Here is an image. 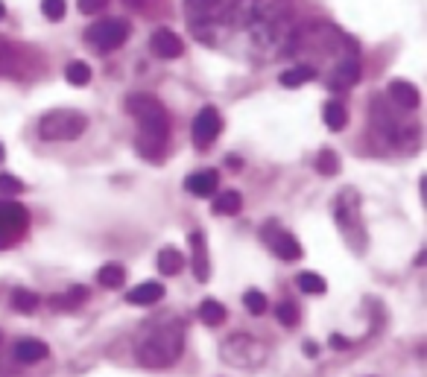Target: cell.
<instances>
[{
	"mask_svg": "<svg viewBox=\"0 0 427 377\" xmlns=\"http://www.w3.org/2000/svg\"><path fill=\"white\" fill-rule=\"evenodd\" d=\"M138 363L147 369H167L185 351V325L176 316H159L138 336Z\"/></svg>",
	"mask_w": 427,
	"mask_h": 377,
	"instance_id": "obj_1",
	"label": "cell"
},
{
	"mask_svg": "<svg viewBox=\"0 0 427 377\" xmlns=\"http://www.w3.org/2000/svg\"><path fill=\"white\" fill-rule=\"evenodd\" d=\"M126 111L138 120V149L149 161H161L170 141V114L152 94H132Z\"/></svg>",
	"mask_w": 427,
	"mask_h": 377,
	"instance_id": "obj_2",
	"label": "cell"
},
{
	"mask_svg": "<svg viewBox=\"0 0 427 377\" xmlns=\"http://www.w3.org/2000/svg\"><path fill=\"white\" fill-rule=\"evenodd\" d=\"M404 111L407 109H398L390 100H380V97L372 100L369 117H372V132L380 144L392 147V149H416L419 126H416V120H404Z\"/></svg>",
	"mask_w": 427,
	"mask_h": 377,
	"instance_id": "obj_3",
	"label": "cell"
},
{
	"mask_svg": "<svg viewBox=\"0 0 427 377\" xmlns=\"http://www.w3.org/2000/svg\"><path fill=\"white\" fill-rule=\"evenodd\" d=\"M220 360L231 369L252 371V369H261L266 363V348H264V342H258L255 336H249V333H231L220 345Z\"/></svg>",
	"mask_w": 427,
	"mask_h": 377,
	"instance_id": "obj_4",
	"label": "cell"
},
{
	"mask_svg": "<svg viewBox=\"0 0 427 377\" xmlns=\"http://www.w3.org/2000/svg\"><path fill=\"white\" fill-rule=\"evenodd\" d=\"M85 129H88V117L76 109H53L38 120V135L44 141H56V144L76 141Z\"/></svg>",
	"mask_w": 427,
	"mask_h": 377,
	"instance_id": "obj_5",
	"label": "cell"
},
{
	"mask_svg": "<svg viewBox=\"0 0 427 377\" xmlns=\"http://www.w3.org/2000/svg\"><path fill=\"white\" fill-rule=\"evenodd\" d=\"M237 0H185L187 6V21L197 32L205 30H220L231 21Z\"/></svg>",
	"mask_w": 427,
	"mask_h": 377,
	"instance_id": "obj_6",
	"label": "cell"
},
{
	"mask_svg": "<svg viewBox=\"0 0 427 377\" xmlns=\"http://www.w3.org/2000/svg\"><path fill=\"white\" fill-rule=\"evenodd\" d=\"M334 220H337L340 231L348 237V243L363 252V246H366V231H363V223H360V196H357L352 187H345V190L337 196V202H334Z\"/></svg>",
	"mask_w": 427,
	"mask_h": 377,
	"instance_id": "obj_7",
	"label": "cell"
},
{
	"mask_svg": "<svg viewBox=\"0 0 427 377\" xmlns=\"http://www.w3.org/2000/svg\"><path fill=\"white\" fill-rule=\"evenodd\" d=\"M126 38H129V24L123 18H103V21H97L85 30V42L100 53L118 50Z\"/></svg>",
	"mask_w": 427,
	"mask_h": 377,
	"instance_id": "obj_8",
	"label": "cell"
},
{
	"mask_svg": "<svg viewBox=\"0 0 427 377\" xmlns=\"http://www.w3.org/2000/svg\"><path fill=\"white\" fill-rule=\"evenodd\" d=\"M30 225V214L18 202H0V249L12 246Z\"/></svg>",
	"mask_w": 427,
	"mask_h": 377,
	"instance_id": "obj_9",
	"label": "cell"
},
{
	"mask_svg": "<svg viewBox=\"0 0 427 377\" xmlns=\"http://www.w3.org/2000/svg\"><path fill=\"white\" fill-rule=\"evenodd\" d=\"M223 132V114L214 109V106H205L197 117H193V144H197L199 149H205L211 141H217V135Z\"/></svg>",
	"mask_w": 427,
	"mask_h": 377,
	"instance_id": "obj_10",
	"label": "cell"
},
{
	"mask_svg": "<svg viewBox=\"0 0 427 377\" xmlns=\"http://www.w3.org/2000/svg\"><path fill=\"white\" fill-rule=\"evenodd\" d=\"M187 246H190V269L197 281H208L211 278V261H208V243H205V234L197 228L187 234Z\"/></svg>",
	"mask_w": 427,
	"mask_h": 377,
	"instance_id": "obj_11",
	"label": "cell"
},
{
	"mask_svg": "<svg viewBox=\"0 0 427 377\" xmlns=\"http://www.w3.org/2000/svg\"><path fill=\"white\" fill-rule=\"evenodd\" d=\"M264 237H266V246L273 249L276 257H281V261H299V257H302V246H299V240L290 231H281L276 225H269Z\"/></svg>",
	"mask_w": 427,
	"mask_h": 377,
	"instance_id": "obj_12",
	"label": "cell"
},
{
	"mask_svg": "<svg viewBox=\"0 0 427 377\" xmlns=\"http://www.w3.org/2000/svg\"><path fill=\"white\" fill-rule=\"evenodd\" d=\"M357 79H360V62H357V56H342L340 62L334 65L328 85H331L334 91H348L352 85H357Z\"/></svg>",
	"mask_w": 427,
	"mask_h": 377,
	"instance_id": "obj_13",
	"label": "cell"
},
{
	"mask_svg": "<svg viewBox=\"0 0 427 377\" xmlns=\"http://www.w3.org/2000/svg\"><path fill=\"white\" fill-rule=\"evenodd\" d=\"M149 50L159 58H179L185 53V44L173 30H155L149 38Z\"/></svg>",
	"mask_w": 427,
	"mask_h": 377,
	"instance_id": "obj_14",
	"label": "cell"
},
{
	"mask_svg": "<svg viewBox=\"0 0 427 377\" xmlns=\"http://www.w3.org/2000/svg\"><path fill=\"white\" fill-rule=\"evenodd\" d=\"M217 185H220V175L214 170H202V173H193L185 178V190L199 196V199H208V196L217 193Z\"/></svg>",
	"mask_w": 427,
	"mask_h": 377,
	"instance_id": "obj_15",
	"label": "cell"
},
{
	"mask_svg": "<svg viewBox=\"0 0 427 377\" xmlns=\"http://www.w3.org/2000/svg\"><path fill=\"white\" fill-rule=\"evenodd\" d=\"M164 284H159V281H144V284H138L135 290H129L126 292V302L129 304H135V307H147V304H159L161 299H164Z\"/></svg>",
	"mask_w": 427,
	"mask_h": 377,
	"instance_id": "obj_16",
	"label": "cell"
},
{
	"mask_svg": "<svg viewBox=\"0 0 427 377\" xmlns=\"http://www.w3.org/2000/svg\"><path fill=\"white\" fill-rule=\"evenodd\" d=\"M390 100L398 106V109H407V111H416L419 103H421V94L413 82H404V79H395L390 82Z\"/></svg>",
	"mask_w": 427,
	"mask_h": 377,
	"instance_id": "obj_17",
	"label": "cell"
},
{
	"mask_svg": "<svg viewBox=\"0 0 427 377\" xmlns=\"http://www.w3.org/2000/svg\"><path fill=\"white\" fill-rule=\"evenodd\" d=\"M12 354H15L18 363H42V360H47L50 345L42 340H18Z\"/></svg>",
	"mask_w": 427,
	"mask_h": 377,
	"instance_id": "obj_18",
	"label": "cell"
},
{
	"mask_svg": "<svg viewBox=\"0 0 427 377\" xmlns=\"http://www.w3.org/2000/svg\"><path fill=\"white\" fill-rule=\"evenodd\" d=\"M88 287H70L68 292L62 295H53L50 299V307L53 310H59V313H73V310H80L85 302H88Z\"/></svg>",
	"mask_w": 427,
	"mask_h": 377,
	"instance_id": "obj_19",
	"label": "cell"
},
{
	"mask_svg": "<svg viewBox=\"0 0 427 377\" xmlns=\"http://www.w3.org/2000/svg\"><path fill=\"white\" fill-rule=\"evenodd\" d=\"M185 269V254L176 246H164L159 252V272L161 275H179Z\"/></svg>",
	"mask_w": 427,
	"mask_h": 377,
	"instance_id": "obj_20",
	"label": "cell"
},
{
	"mask_svg": "<svg viewBox=\"0 0 427 377\" xmlns=\"http://www.w3.org/2000/svg\"><path fill=\"white\" fill-rule=\"evenodd\" d=\"M240 208H243V196L237 190H223V193H217L211 211L220 216H231V214H240Z\"/></svg>",
	"mask_w": 427,
	"mask_h": 377,
	"instance_id": "obj_21",
	"label": "cell"
},
{
	"mask_svg": "<svg viewBox=\"0 0 427 377\" xmlns=\"http://www.w3.org/2000/svg\"><path fill=\"white\" fill-rule=\"evenodd\" d=\"M314 79H316V68H314V65H299V68L284 70L278 82H281L284 88H299V85H304V82H314Z\"/></svg>",
	"mask_w": 427,
	"mask_h": 377,
	"instance_id": "obj_22",
	"label": "cell"
},
{
	"mask_svg": "<svg viewBox=\"0 0 427 377\" xmlns=\"http://www.w3.org/2000/svg\"><path fill=\"white\" fill-rule=\"evenodd\" d=\"M322 120H325V126L331 129V132H342L345 123H348V111H345L342 103L331 100V103H325V109H322Z\"/></svg>",
	"mask_w": 427,
	"mask_h": 377,
	"instance_id": "obj_23",
	"label": "cell"
},
{
	"mask_svg": "<svg viewBox=\"0 0 427 377\" xmlns=\"http://www.w3.org/2000/svg\"><path fill=\"white\" fill-rule=\"evenodd\" d=\"M97 281H100L106 290H120L126 281V269L120 264H106L97 269Z\"/></svg>",
	"mask_w": 427,
	"mask_h": 377,
	"instance_id": "obj_24",
	"label": "cell"
},
{
	"mask_svg": "<svg viewBox=\"0 0 427 377\" xmlns=\"http://www.w3.org/2000/svg\"><path fill=\"white\" fill-rule=\"evenodd\" d=\"M225 307L217 302V299H205L202 304H199V322L202 325H208V328H217V325H223L225 322Z\"/></svg>",
	"mask_w": 427,
	"mask_h": 377,
	"instance_id": "obj_25",
	"label": "cell"
},
{
	"mask_svg": "<svg viewBox=\"0 0 427 377\" xmlns=\"http://www.w3.org/2000/svg\"><path fill=\"white\" fill-rule=\"evenodd\" d=\"M38 304H42V299H38V295H35L32 290H24V287L12 290V307H15L18 313L30 316V313H35V310H38Z\"/></svg>",
	"mask_w": 427,
	"mask_h": 377,
	"instance_id": "obj_26",
	"label": "cell"
},
{
	"mask_svg": "<svg viewBox=\"0 0 427 377\" xmlns=\"http://www.w3.org/2000/svg\"><path fill=\"white\" fill-rule=\"evenodd\" d=\"M296 284H299V290L307 292V295H322V292L328 290V281H325L319 272H302V275L296 278Z\"/></svg>",
	"mask_w": 427,
	"mask_h": 377,
	"instance_id": "obj_27",
	"label": "cell"
},
{
	"mask_svg": "<svg viewBox=\"0 0 427 377\" xmlns=\"http://www.w3.org/2000/svg\"><path fill=\"white\" fill-rule=\"evenodd\" d=\"M276 316H278V322H281L284 328H296V325H299V319H302L299 304H296V302H290V299H284V302L276 307Z\"/></svg>",
	"mask_w": 427,
	"mask_h": 377,
	"instance_id": "obj_28",
	"label": "cell"
},
{
	"mask_svg": "<svg viewBox=\"0 0 427 377\" xmlns=\"http://www.w3.org/2000/svg\"><path fill=\"white\" fill-rule=\"evenodd\" d=\"M65 79L70 85H88L91 82V68L85 65V62H70L68 68H65Z\"/></svg>",
	"mask_w": 427,
	"mask_h": 377,
	"instance_id": "obj_29",
	"label": "cell"
},
{
	"mask_svg": "<svg viewBox=\"0 0 427 377\" xmlns=\"http://www.w3.org/2000/svg\"><path fill=\"white\" fill-rule=\"evenodd\" d=\"M316 170H319L322 175H337V173H340V155H337L334 149H322V152L316 155Z\"/></svg>",
	"mask_w": 427,
	"mask_h": 377,
	"instance_id": "obj_30",
	"label": "cell"
},
{
	"mask_svg": "<svg viewBox=\"0 0 427 377\" xmlns=\"http://www.w3.org/2000/svg\"><path fill=\"white\" fill-rule=\"evenodd\" d=\"M243 304H246V310H249L252 316H264V313H266V307H269L266 295H264L261 290H246V295H243Z\"/></svg>",
	"mask_w": 427,
	"mask_h": 377,
	"instance_id": "obj_31",
	"label": "cell"
},
{
	"mask_svg": "<svg viewBox=\"0 0 427 377\" xmlns=\"http://www.w3.org/2000/svg\"><path fill=\"white\" fill-rule=\"evenodd\" d=\"M15 65H18V53H15V47L6 42V38H0V76L12 73Z\"/></svg>",
	"mask_w": 427,
	"mask_h": 377,
	"instance_id": "obj_32",
	"label": "cell"
},
{
	"mask_svg": "<svg viewBox=\"0 0 427 377\" xmlns=\"http://www.w3.org/2000/svg\"><path fill=\"white\" fill-rule=\"evenodd\" d=\"M42 12L47 21H62L65 18V0H42Z\"/></svg>",
	"mask_w": 427,
	"mask_h": 377,
	"instance_id": "obj_33",
	"label": "cell"
},
{
	"mask_svg": "<svg viewBox=\"0 0 427 377\" xmlns=\"http://www.w3.org/2000/svg\"><path fill=\"white\" fill-rule=\"evenodd\" d=\"M0 193H6V196L24 193V182H21V178H15V175H9V173H0Z\"/></svg>",
	"mask_w": 427,
	"mask_h": 377,
	"instance_id": "obj_34",
	"label": "cell"
},
{
	"mask_svg": "<svg viewBox=\"0 0 427 377\" xmlns=\"http://www.w3.org/2000/svg\"><path fill=\"white\" fill-rule=\"evenodd\" d=\"M106 4H109V0H80V9H82L85 15H97Z\"/></svg>",
	"mask_w": 427,
	"mask_h": 377,
	"instance_id": "obj_35",
	"label": "cell"
},
{
	"mask_svg": "<svg viewBox=\"0 0 427 377\" xmlns=\"http://www.w3.org/2000/svg\"><path fill=\"white\" fill-rule=\"evenodd\" d=\"M304 354H307V357H319V345L307 340V342H304Z\"/></svg>",
	"mask_w": 427,
	"mask_h": 377,
	"instance_id": "obj_36",
	"label": "cell"
},
{
	"mask_svg": "<svg viewBox=\"0 0 427 377\" xmlns=\"http://www.w3.org/2000/svg\"><path fill=\"white\" fill-rule=\"evenodd\" d=\"M331 348H348V340H342L340 333H334L331 336Z\"/></svg>",
	"mask_w": 427,
	"mask_h": 377,
	"instance_id": "obj_37",
	"label": "cell"
},
{
	"mask_svg": "<svg viewBox=\"0 0 427 377\" xmlns=\"http://www.w3.org/2000/svg\"><path fill=\"white\" fill-rule=\"evenodd\" d=\"M123 4H126V6H132V9H144V6L149 4V0H123Z\"/></svg>",
	"mask_w": 427,
	"mask_h": 377,
	"instance_id": "obj_38",
	"label": "cell"
},
{
	"mask_svg": "<svg viewBox=\"0 0 427 377\" xmlns=\"http://www.w3.org/2000/svg\"><path fill=\"white\" fill-rule=\"evenodd\" d=\"M4 15H6V6H4V4H0V21H4Z\"/></svg>",
	"mask_w": 427,
	"mask_h": 377,
	"instance_id": "obj_39",
	"label": "cell"
},
{
	"mask_svg": "<svg viewBox=\"0 0 427 377\" xmlns=\"http://www.w3.org/2000/svg\"><path fill=\"white\" fill-rule=\"evenodd\" d=\"M0 161H4V147H0Z\"/></svg>",
	"mask_w": 427,
	"mask_h": 377,
	"instance_id": "obj_40",
	"label": "cell"
}]
</instances>
